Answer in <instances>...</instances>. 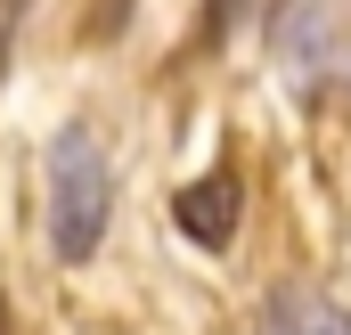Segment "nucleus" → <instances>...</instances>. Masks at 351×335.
<instances>
[{
    "mask_svg": "<svg viewBox=\"0 0 351 335\" xmlns=\"http://www.w3.org/2000/svg\"><path fill=\"white\" fill-rule=\"evenodd\" d=\"M106 221H114V164L90 123H66L49 139V253L90 262L106 246Z\"/></svg>",
    "mask_w": 351,
    "mask_h": 335,
    "instance_id": "1",
    "label": "nucleus"
},
{
    "mask_svg": "<svg viewBox=\"0 0 351 335\" xmlns=\"http://www.w3.org/2000/svg\"><path fill=\"white\" fill-rule=\"evenodd\" d=\"M327 0H278V16H269V66H278V82L294 90V98H311L319 74H327Z\"/></svg>",
    "mask_w": 351,
    "mask_h": 335,
    "instance_id": "2",
    "label": "nucleus"
},
{
    "mask_svg": "<svg viewBox=\"0 0 351 335\" xmlns=\"http://www.w3.org/2000/svg\"><path fill=\"white\" fill-rule=\"evenodd\" d=\"M237 213H245V188H237V172H204V180H188L172 196V221H180V238L188 246H229L237 238Z\"/></svg>",
    "mask_w": 351,
    "mask_h": 335,
    "instance_id": "3",
    "label": "nucleus"
},
{
    "mask_svg": "<svg viewBox=\"0 0 351 335\" xmlns=\"http://www.w3.org/2000/svg\"><path fill=\"white\" fill-rule=\"evenodd\" d=\"M262 335H351V303L327 286H278L262 303Z\"/></svg>",
    "mask_w": 351,
    "mask_h": 335,
    "instance_id": "4",
    "label": "nucleus"
},
{
    "mask_svg": "<svg viewBox=\"0 0 351 335\" xmlns=\"http://www.w3.org/2000/svg\"><path fill=\"white\" fill-rule=\"evenodd\" d=\"M245 0H204V16H196V49H213L221 33H229V16H237Z\"/></svg>",
    "mask_w": 351,
    "mask_h": 335,
    "instance_id": "5",
    "label": "nucleus"
},
{
    "mask_svg": "<svg viewBox=\"0 0 351 335\" xmlns=\"http://www.w3.org/2000/svg\"><path fill=\"white\" fill-rule=\"evenodd\" d=\"M0 335H8V311H0Z\"/></svg>",
    "mask_w": 351,
    "mask_h": 335,
    "instance_id": "6",
    "label": "nucleus"
}]
</instances>
